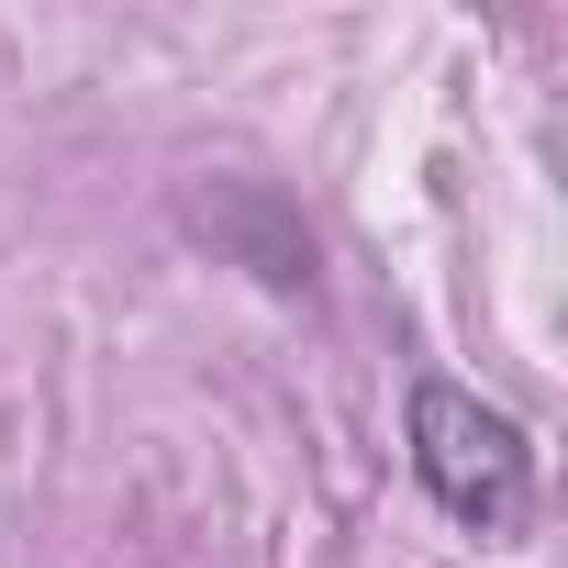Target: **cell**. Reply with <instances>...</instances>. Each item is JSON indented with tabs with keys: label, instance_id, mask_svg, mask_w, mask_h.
<instances>
[{
	"label": "cell",
	"instance_id": "obj_1",
	"mask_svg": "<svg viewBox=\"0 0 568 568\" xmlns=\"http://www.w3.org/2000/svg\"><path fill=\"white\" fill-rule=\"evenodd\" d=\"M413 479H424L457 524L513 535V524L535 513V435H524L501 402L457 390V379H413Z\"/></svg>",
	"mask_w": 568,
	"mask_h": 568
},
{
	"label": "cell",
	"instance_id": "obj_2",
	"mask_svg": "<svg viewBox=\"0 0 568 568\" xmlns=\"http://www.w3.org/2000/svg\"><path fill=\"white\" fill-rule=\"evenodd\" d=\"M190 212H201V234H223V245H234V256L267 278V291H313V234L278 212L256 179H212Z\"/></svg>",
	"mask_w": 568,
	"mask_h": 568
}]
</instances>
